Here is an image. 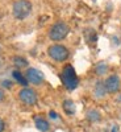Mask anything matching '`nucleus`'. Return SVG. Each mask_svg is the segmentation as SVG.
Here are the masks:
<instances>
[{"label": "nucleus", "instance_id": "1", "mask_svg": "<svg viewBox=\"0 0 121 132\" xmlns=\"http://www.w3.org/2000/svg\"><path fill=\"white\" fill-rule=\"evenodd\" d=\"M61 79H62V83L64 85V87L67 90H74L78 87V83H79V78L76 75L75 70L71 65H66L63 70H62V74H61Z\"/></svg>", "mask_w": 121, "mask_h": 132}, {"label": "nucleus", "instance_id": "2", "mask_svg": "<svg viewBox=\"0 0 121 132\" xmlns=\"http://www.w3.org/2000/svg\"><path fill=\"white\" fill-rule=\"evenodd\" d=\"M32 12V3L29 0H16L12 5V13L13 17L17 20L26 19Z\"/></svg>", "mask_w": 121, "mask_h": 132}, {"label": "nucleus", "instance_id": "3", "mask_svg": "<svg viewBox=\"0 0 121 132\" xmlns=\"http://www.w3.org/2000/svg\"><path fill=\"white\" fill-rule=\"evenodd\" d=\"M69 32H70L69 25L66 23H63V21H58V23L53 24V27L50 28L49 37L53 41H61L69 35Z\"/></svg>", "mask_w": 121, "mask_h": 132}, {"label": "nucleus", "instance_id": "4", "mask_svg": "<svg viewBox=\"0 0 121 132\" xmlns=\"http://www.w3.org/2000/svg\"><path fill=\"white\" fill-rule=\"evenodd\" d=\"M48 53L50 58H53L54 61L57 62H63L69 58V50L66 46L63 45H59V44H54V45L49 46L48 49Z\"/></svg>", "mask_w": 121, "mask_h": 132}, {"label": "nucleus", "instance_id": "5", "mask_svg": "<svg viewBox=\"0 0 121 132\" xmlns=\"http://www.w3.org/2000/svg\"><path fill=\"white\" fill-rule=\"evenodd\" d=\"M18 98L21 99V102L28 104V106H34L37 103V95H36L34 90L29 89V87L21 89L18 93Z\"/></svg>", "mask_w": 121, "mask_h": 132}, {"label": "nucleus", "instance_id": "6", "mask_svg": "<svg viewBox=\"0 0 121 132\" xmlns=\"http://www.w3.org/2000/svg\"><path fill=\"white\" fill-rule=\"evenodd\" d=\"M105 90L109 94H115L120 90V78L117 75H109L108 78L104 81Z\"/></svg>", "mask_w": 121, "mask_h": 132}, {"label": "nucleus", "instance_id": "7", "mask_svg": "<svg viewBox=\"0 0 121 132\" xmlns=\"http://www.w3.org/2000/svg\"><path fill=\"white\" fill-rule=\"evenodd\" d=\"M26 81L33 83V85H36V86H38V85H41L43 82V74L40 70H37V69L30 68L26 71Z\"/></svg>", "mask_w": 121, "mask_h": 132}, {"label": "nucleus", "instance_id": "8", "mask_svg": "<svg viewBox=\"0 0 121 132\" xmlns=\"http://www.w3.org/2000/svg\"><path fill=\"white\" fill-rule=\"evenodd\" d=\"M34 124H36V127H37L41 132H46V131H49V128H50L48 120L43 119V118H41V116L34 118Z\"/></svg>", "mask_w": 121, "mask_h": 132}, {"label": "nucleus", "instance_id": "9", "mask_svg": "<svg viewBox=\"0 0 121 132\" xmlns=\"http://www.w3.org/2000/svg\"><path fill=\"white\" fill-rule=\"evenodd\" d=\"M63 110L67 115H74L75 114V103L70 99H66L63 102Z\"/></svg>", "mask_w": 121, "mask_h": 132}, {"label": "nucleus", "instance_id": "10", "mask_svg": "<svg viewBox=\"0 0 121 132\" xmlns=\"http://www.w3.org/2000/svg\"><path fill=\"white\" fill-rule=\"evenodd\" d=\"M107 90H105V86H104V82H97L96 86H95V95L97 98H103L105 95Z\"/></svg>", "mask_w": 121, "mask_h": 132}, {"label": "nucleus", "instance_id": "11", "mask_svg": "<svg viewBox=\"0 0 121 132\" xmlns=\"http://www.w3.org/2000/svg\"><path fill=\"white\" fill-rule=\"evenodd\" d=\"M12 75H13V78H15L20 85H23V86H25V87H26V85L29 83V82L26 81V78H25V77H24L23 74H21V71H18V70H15Z\"/></svg>", "mask_w": 121, "mask_h": 132}, {"label": "nucleus", "instance_id": "12", "mask_svg": "<svg viewBox=\"0 0 121 132\" xmlns=\"http://www.w3.org/2000/svg\"><path fill=\"white\" fill-rule=\"evenodd\" d=\"M13 63L17 66V68H26L28 66V61L23 57H15L13 58Z\"/></svg>", "mask_w": 121, "mask_h": 132}, {"label": "nucleus", "instance_id": "13", "mask_svg": "<svg viewBox=\"0 0 121 132\" xmlns=\"http://www.w3.org/2000/svg\"><path fill=\"white\" fill-rule=\"evenodd\" d=\"M107 70H108V66H107L105 63H99V65L96 66V74H99V75L105 74Z\"/></svg>", "mask_w": 121, "mask_h": 132}, {"label": "nucleus", "instance_id": "14", "mask_svg": "<svg viewBox=\"0 0 121 132\" xmlns=\"http://www.w3.org/2000/svg\"><path fill=\"white\" fill-rule=\"evenodd\" d=\"M87 118H88L91 122H96V120L100 119V114H99L97 111H95V110H92V111L88 112V115H87Z\"/></svg>", "mask_w": 121, "mask_h": 132}, {"label": "nucleus", "instance_id": "15", "mask_svg": "<svg viewBox=\"0 0 121 132\" xmlns=\"http://www.w3.org/2000/svg\"><path fill=\"white\" fill-rule=\"evenodd\" d=\"M5 128V124H4V120L3 119H0V132H3Z\"/></svg>", "mask_w": 121, "mask_h": 132}, {"label": "nucleus", "instance_id": "16", "mask_svg": "<svg viewBox=\"0 0 121 132\" xmlns=\"http://www.w3.org/2000/svg\"><path fill=\"white\" fill-rule=\"evenodd\" d=\"M50 118H53V119H57L58 118V115L54 112V111H50Z\"/></svg>", "mask_w": 121, "mask_h": 132}, {"label": "nucleus", "instance_id": "17", "mask_svg": "<svg viewBox=\"0 0 121 132\" xmlns=\"http://www.w3.org/2000/svg\"><path fill=\"white\" fill-rule=\"evenodd\" d=\"M3 86H5V87H11V86H12V83H9V81H4V82H3Z\"/></svg>", "mask_w": 121, "mask_h": 132}, {"label": "nucleus", "instance_id": "18", "mask_svg": "<svg viewBox=\"0 0 121 132\" xmlns=\"http://www.w3.org/2000/svg\"><path fill=\"white\" fill-rule=\"evenodd\" d=\"M3 98H4V93L0 90V101H3Z\"/></svg>", "mask_w": 121, "mask_h": 132}, {"label": "nucleus", "instance_id": "19", "mask_svg": "<svg viewBox=\"0 0 121 132\" xmlns=\"http://www.w3.org/2000/svg\"><path fill=\"white\" fill-rule=\"evenodd\" d=\"M112 132H117V127H113L112 128Z\"/></svg>", "mask_w": 121, "mask_h": 132}, {"label": "nucleus", "instance_id": "20", "mask_svg": "<svg viewBox=\"0 0 121 132\" xmlns=\"http://www.w3.org/2000/svg\"><path fill=\"white\" fill-rule=\"evenodd\" d=\"M0 65H2V62H0Z\"/></svg>", "mask_w": 121, "mask_h": 132}]
</instances>
